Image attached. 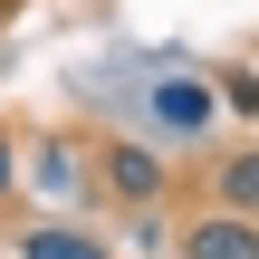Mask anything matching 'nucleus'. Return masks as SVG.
Here are the masks:
<instances>
[{"mask_svg":"<svg viewBox=\"0 0 259 259\" xmlns=\"http://www.w3.org/2000/svg\"><path fill=\"white\" fill-rule=\"evenodd\" d=\"M19 183H38L58 211H87V192H96V144H77V135H38V144L19 154Z\"/></svg>","mask_w":259,"mask_h":259,"instance_id":"1","label":"nucleus"},{"mask_svg":"<svg viewBox=\"0 0 259 259\" xmlns=\"http://www.w3.org/2000/svg\"><path fill=\"white\" fill-rule=\"evenodd\" d=\"M96 183H106L125 211H144V202L173 192V173H163V154H154L144 135H106V144H96Z\"/></svg>","mask_w":259,"mask_h":259,"instance_id":"2","label":"nucleus"},{"mask_svg":"<svg viewBox=\"0 0 259 259\" xmlns=\"http://www.w3.org/2000/svg\"><path fill=\"white\" fill-rule=\"evenodd\" d=\"M173 259H259V211H231V202L192 211L183 240H173Z\"/></svg>","mask_w":259,"mask_h":259,"instance_id":"3","label":"nucleus"},{"mask_svg":"<svg viewBox=\"0 0 259 259\" xmlns=\"http://www.w3.org/2000/svg\"><path fill=\"white\" fill-rule=\"evenodd\" d=\"M211 115H221V87H202V77H154V125H163V135H211Z\"/></svg>","mask_w":259,"mask_h":259,"instance_id":"4","label":"nucleus"},{"mask_svg":"<svg viewBox=\"0 0 259 259\" xmlns=\"http://www.w3.org/2000/svg\"><path fill=\"white\" fill-rule=\"evenodd\" d=\"M19 259H115V240H96L87 221H38V231H19Z\"/></svg>","mask_w":259,"mask_h":259,"instance_id":"5","label":"nucleus"},{"mask_svg":"<svg viewBox=\"0 0 259 259\" xmlns=\"http://www.w3.org/2000/svg\"><path fill=\"white\" fill-rule=\"evenodd\" d=\"M211 202H231V211H259V144H240L231 163H211Z\"/></svg>","mask_w":259,"mask_h":259,"instance_id":"6","label":"nucleus"},{"mask_svg":"<svg viewBox=\"0 0 259 259\" xmlns=\"http://www.w3.org/2000/svg\"><path fill=\"white\" fill-rule=\"evenodd\" d=\"M173 240H183V231L163 221V202H144V211L125 221V240H115V250H144V259H163V250H173Z\"/></svg>","mask_w":259,"mask_h":259,"instance_id":"7","label":"nucleus"},{"mask_svg":"<svg viewBox=\"0 0 259 259\" xmlns=\"http://www.w3.org/2000/svg\"><path fill=\"white\" fill-rule=\"evenodd\" d=\"M221 106H231V115H259V77H250V67L221 77Z\"/></svg>","mask_w":259,"mask_h":259,"instance_id":"8","label":"nucleus"},{"mask_svg":"<svg viewBox=\"0 0 259 259\" xmlns=\"http://www.w3.org/2000/svg\"><path fill=\"white\" fill-rule=\"evenodd\" d=\"M10 192H19V144L0 135V202H10Z\"/></svg>","mask_w":259,"mask_h":259,"instance_id":"9","label":"nucleus"}]
</instances>
